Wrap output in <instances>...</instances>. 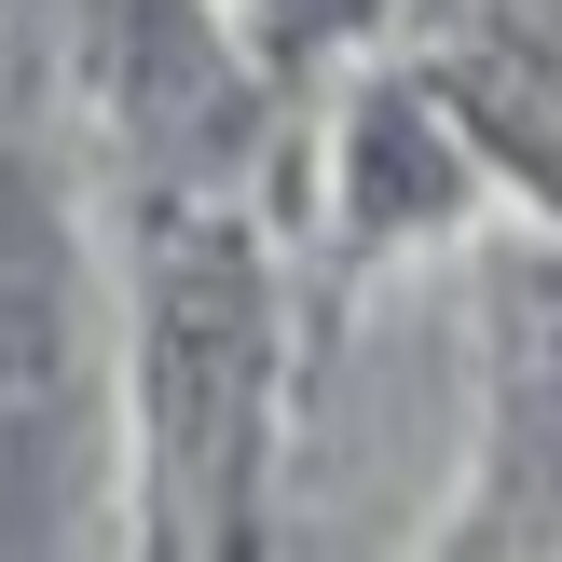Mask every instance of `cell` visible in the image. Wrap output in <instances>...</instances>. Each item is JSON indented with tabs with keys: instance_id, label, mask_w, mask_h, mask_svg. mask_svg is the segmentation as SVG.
<instances>
[{
	"instance_id": "277c9868",
	"label": "cell",
	"mask_w": 562,
	"mask_h": 562,
	"mask_svg": "<svg viewBox=\"0 0 562 562\" xmlns=\"http://www.w3.org/2000/svg\"><path fill=\"white\" fill-rule=\"evenodd\" d=\"M453 192H467L453 97H426V82L371 97V124H357V220H371V234H412V220H439Z\"/></svg>"
},
{
	"instance_id": "7a4b0ae2",
	"label": "cell",
	"mask_w": 562,
	"mask_h": 562,
	"mask_svg": "<svg viewBox=\"0 0 562 562\" xmlns=\"http://www.w3.org/2000/svg\"><path fill=\"white\" fill-rule=\"evenodd\" d=\"M82 494V274L55 179L0 137V549H55Z\"/></svg>"
},
{
	"instance_id": "3957f363",
	"label": "cell",
	"mask_w": 562,
	"mask_h": 562,
	"mask_svg": "<svg viewBox=\"0 0 562 562\" xmlns=\"http://www.w3.org/2000/svg\"><path fill=\"white\" fill-rule=\"evenodd\" d=\"M494 481L508 536H562V261H508L494 289Z\"/></svg>"
},
{
	"instance_id": "6da1fadb",
	"label": "cell",
	"mask_w": 562,
	"mask_h": 562,
	"mask_svg": "<svg viewBox=\"0 0 562 562\" xmlns=\"http://www.w3.org/2000/svg\"><path fill=\"white\" fill-rule=\"evenodd\" d=\"M137 398H151V467L192 536H234L261 494V412H274V274L247 220L165 206L151 274H137Z\"/></svg>"
},
{
	"instance_id": "5b68a950",
	"label": "cell",
	"mask_w": 562,
	"mask_h": 562,
	"mask_svg": "<svg viewBox=\"0 0 562 562\" xmlns=\"http://www.w3.org/2000/svg\"><path fill=\"white\" fill-rule=\"evenodd\" d=\"M261 14H274V42H329V27H357L371 0H261Z\"/></svg>"
}]
</instances>
